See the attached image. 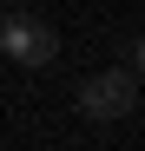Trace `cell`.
Wrapping results in <instances>:
<instances>
[{
    "label": "cell",
    "instance_id": "obj_1",
    "mask_svg": "<svg viewBox=\"0 0 145 151\" xmlns=\"http://www.w3.org/2000/svg\"><path fill=\"white\" fill-rule=\"evenodd\" d=\"M0 53L13 66H53L59 59V33L40 13H0Z\"/></svg>",
    "mask_w": 145,
    "mask_h": 151
},
{
    "label": "cell",
    "instance_id": "obj_2",
    "mask_svg": "<svg viewBox=\"0 0 145 151\" xmlns=\"http://www.w3.org/2000/svg\"><path fill=\"white\" fill-rule=\"evenodd\" d=\"M79 112H86V118H99V125H112V118L138 112V72H132V66L92 72V79L79 86Z\"/></svg>",
    "mask_w": 145,
    "mask_h": 151
},
{
    "label": "cell",
    "instance_id": "obj_3",
    "mask_svg": "<svg viewBox=\"0 0 145 151\" xmlns=\"http://www.w3.org/2000/svg\"><path fill=\"white\" fill-rule=\"evenodd\" d=\"M132 72H145V40H138V53H132Z\"/></svg>",
    "mask_w": 145,
    "mask_h": 151
}]
</instances>
